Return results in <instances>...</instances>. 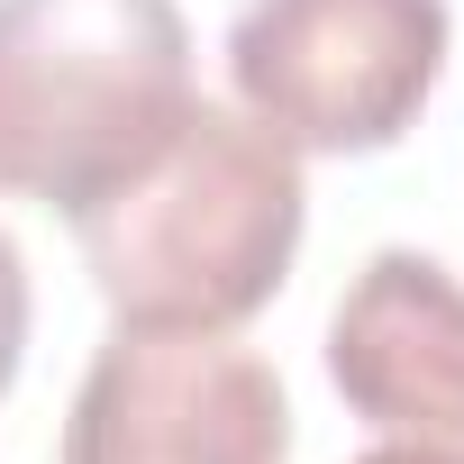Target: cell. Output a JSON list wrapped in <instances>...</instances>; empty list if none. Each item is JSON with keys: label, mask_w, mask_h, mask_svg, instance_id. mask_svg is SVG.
<instances>
[{"label": "cell", "mask_w": 464, "mask_h": 464, "mask_svg": "<svg viewBox=\"0 0 464 464\" xmlns=\"http://www.w3.org/2000/svg\"><path fill=\"white\" fill-rule=\"evenodd\" d=\"M19 355H28V256L0 227V392L19 382Z\"/></svg>", "instance_id": "8992f818"}, {"label": "cell", "mask_w": 464, "mask_h": 464, "mask_svg": "<svg viewBox=\"0 0 464 464\" xmlns=\"http://www.w3.org/2000/svg\"><path fill=\"white\" fill-rule=\"evenodd\" d=\"M446 46V0H246L227 28V82L292 155H382L428 110Z\"/></svg>", "instance_id": "3957f363"}, {"label": "cell", "mask_w": 464, "mask_h": 464, "mask_svg": "<svg viewBox=\"0 0 464 464\" xmlns=\"http://www.w3.org/2000/svg\"><path fill=\"white\" fill-rule=\"evenodd\" d=\"M355 464H464V455H446V446H419V437H382L373 455H355Z\"/></svg>", "instance_id": "52a82bcc"}, {"label": "cell", "mask_w": 464, "mask_h": 464, "mask_svg": "<svg viewBox=\"0 0 464 464\" xmlns=\"http://www.w3.org/2000/svg\"><path fill=\"white\" fill-rule=\"evenodd\" d=\"M301 155L227 101H191L182 128L101 200L73 209L82 265L119 328L237 337L301 256Z\"/></svg>", "instance_id": "6da1fadb"}, {"label": "cell", "mask_w": 464, "mask_h": 464, "mask_svg": "<svg viewBox=\"0 0 464 464\" xmlns=\"http://www.w3.org/2000/svg\"><path fill=\"white\" fill-rule=\"evenodd\" d=\"M64 464H292V401L227 337L119 328L64 410Z\"/></svg>", "instance_id": "277c9868"}, {"label": "cell", "mask_w": 464, "mask_h": 464, "mask_svg": "<svg viewBox=\"0 0 464 464\" xmlns=\"http://www.w3.org/2000/svg\"><path fill=\"white\" fill-rule=\"evenodd\" d=\"M173 0H0V191L82 209L119 191L191 110Z\"/></svg>", "instance_id": "7a4b0ae2"}, {"label": "cell", "mask_w": 464, "mask_h": 464, "mask_svg": "<svg viewBox=\"0 0 464 464\" xmlns=\"http://www.w3.org/2000/svg\"><path fill=\"white\" fill-rule=\"evenodd\" d=\"M328 382L382 437L464 455V283L419 246H382L328 310Z\"/></svg>", "instance_id": "5b68a950"}]
</instances>
